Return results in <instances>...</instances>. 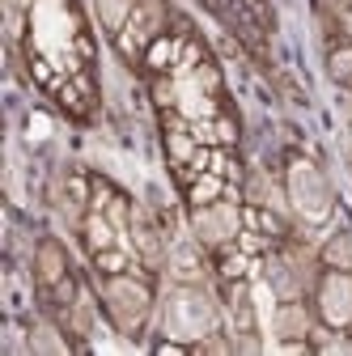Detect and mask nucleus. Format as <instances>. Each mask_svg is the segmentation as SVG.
<instances>
[{
	"mask_svg": "<svg viewBox=\"0 0 352 356\" xmlns=\"http://www.w3.org/2000/svg\"><path fill=\"white\" fill-rule=\"evenodd\" d=\"M161 327L174 335V339H204L216 331V301L195 289V284H179L170 297H166V309H161Z\"/></svg>",
	"mask_w": 352,
	"mask_h": 356,
	"instance_id": "nucleus-1",
	"label": "nucleus"
},
{
	"mask_svg": "<svg viewBox=\"0 0 352 356\" xmlns=\"http://www.w3.org/2000/svg\"><path fill=\"white\" fill-rule=\"evenodd\" d=\"M289 204L297 208L301 220H310V225H319V220L331 216V183L323 178V170H314L310 161H293L289 170Z\"/></svg>",
	"mask_w": 352,
	"mask_h": 356,
	"instance_id": "nucleus-2",
	"label": "nucleus"
},
{
	"mask_svg": "<svg viewBox=\"0 0 352 356\" xmlns=\"http://www.w3.org/2000/svg\"><path fill=\"white\" fill-rule=\"evenodd\" d=\"M102 301H106V309H111V323L119 327V331H141L145 327V318H149V289L141 284V280H131V276H111L106 284H102Z\"/></svg>",
	"mask_w": 352,
	"mask_h": 356,
	"instance_id": "nucleus-3",
	"label": "nucleus"
},
{
	"mask_svg": "<svg viewBox=\"0 0 352 356\" xmlns=\"http://www.w3.org/2000/svg\"><path fill=\"white\" fill-rule=\"evenodd\" d=\"M238 208L234 204H225V200H216V204H200L195 208V216H191V229H195V238L204 242V246H225V242H234L238 238Z\"/></svg>",
	"mask_w": 352,
	"mask_h": 356,
	"instance_id": "nucleus-4",
	"label": "nucleus"
},
{
	"mask_svg": "<svg viewBox=\"0 0 352 356\" xmlns=\"http://www.w3.org/2000/svg\"><path fill=\"white\" fill-rule=\"evenodd\" d=\"M319 309L327 327H352V272H335L319 280Z\"/></svg>",
	"mask_w": 352,
	"mask_h": 356,
	"instance_id": "nucleus-5",
	"label": "nucleus"
},
{
	"mask_svg": "<svg viewBox=\"0 0 352 356\" xmlns=\"http://www.w3.org/2000/svg\"><path fill=\"white\" fill-rule=\"evenodd\" d=\"M272 335H276L280 343H297V339L310 335V314H305V305H301L297 297H293V301H280L276 318H272Z\"/></svg>",
	"mask_w": 352,
	"mask_h": 356,
	"instance_id": "nucleus-6",
	"label": "nucleus"
},
{
	"mask_svg": "<svg viewBox=\"0 0 352 356\" xmlns=\"http://www.w3.org/2000/svg\"><path fill=\"white\" fill-rule=\"evenodd\" d=\"M263 272H268V284H272V293H276L280 301H293V297L305 293V284H301V276H297V267H293L289 254H272Z\"/></svg>",
	"mask_w": 352,
	"mask_h": 356,
	"instance_id": "nucleus-7",
	"label": "nucleus"
},
{
	"mask_svg": "<svg viewBox=\"0 0 352 356\" xmlns=\"http://www.w3.org/2000/svg\"><path fill=\"white\" fill-rule=\"evenodd\" d=\"M34 276H38V284H47V289L64 284V276H68V254H64L60 242H42L38 246V254H34Z\"/></svg>",
	"mask_w": 352,
	"mask_h": 356,
	"instance_id": "nucleus-8",
	"label": "nucleus"
},
{
	"mask_svg": "<svg viewBox=\"0 0 352 356\" xmlns=\"http://www.w3.org/2000/svg\"><path fill=\"white\" fill-rule=\"evenodd\" d=\"M131 238H136V250L145 254V263H161L166 259V246H161V238H157V229L149 225L145 216H131Z\"/></svg>",
	"mask_w": 352,
	"mask_h": 356,
	"instance_id": "nucleus-9",
	"label": "nucleus"
},
{
	"mask_svg": "<svg viewBox=\"0 0 352 356\" xmlns=\"http://www.w3.org/2000/svg\"><path fill=\"white\" fill-rule=\"evenodd\" d=\"M94 13H98L102 30L119 34L127 26V17H131V0H94Z\"/></svg>",
	"mask_w": 352,
	"mask_h": 356,
	"instance_id": "nucleus-10",
	"label": "nucleus"
},
{
	"mask_svg": "<svg viewBox=\"0 0 352 356\" xmlns=\"http://www.w3.org/2000/svg\"><path fill=\"white\" fill-rule=\"evenodd\" d=\"M230 309H234V327H238V331H255V301H250L246 284H234Z\"/></svg>",
	"mask_w": 352,
	"mask_h": 356,
	"instance_id": "nucleus-11",
	"label": "nucleus"
},
{
	"mask_svg": "<svg viewBox=\"0 0 352 356\" xmlns=\"http://www.w3.org/2000/svg\"><path fill=\"white\" fill-rule=\"evenodd\" d=\"M323 259L335 272H352V234H335L327 246H323Z\"/></svg>",
	"mask_w": 352,
	"mask_h": 356,
	"instance_id": "nucleus-12",
	"label": "nucleus"
},
{
	"mask_svg": "<svg viewBox=\"0 0 352 356\" xmlns=\"http://www.w3.org/2000/svg\"><path fill=\"white\" fill-rule=\"evenodd\" d=\"M327 68H331V81L352 85V42H348V47H335V51H331Z\"/></svg>",
	"mask_w": 352,
	"mask_h": 356,
	"instance_id": "nucleus-13",
	"label": "nucleus"
},
{
	"mask_svg": "<svg viewBox=\"0 0 352 356\" xmlns=\"http://www.w3.org/2000/svg\"><path fill=\"white\" fill-rule=\"evenodd\" d=\"M30 348H34V352H64V343H60L47 327H38V331L30 335Z\"/></svg>",
	"mask_w": 352,
	"mask_h": 356,
	"instance_id": "nucleus-14",
	"label": "nucleus"
},
{
	"mask_svg": "<svg viewBox=\"0 0 352 356\" xmlns=\"http://www.w3.org/2000/svg\"><path fill=\"white\" fill-rule=\"evenodd\" d=\"M22 13H26V0H5V26H9V34L22 30Z\"/></svg>",
	"mask_w": 352,
	"mask_h": 356,
	"instance_id": "nucleus-15",
	"label": "nucleus"
},
{
	"mask_svg": "<svg viewBox=\"0 0 352 356\" xmlns=\"http://www.w3.org/2000/svg\"><path fill=\"white\" fill-rule=\"evenodd\" d=\"M344 30H348V34H352V13H348V17H344Z\"/></svg>",
	"mask_w": 352,
	"mask_h": 356,
	"instance_id": "nucleus-16",
	"label": "nucleus"
}]
</instances>
